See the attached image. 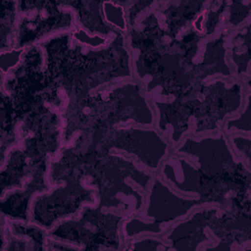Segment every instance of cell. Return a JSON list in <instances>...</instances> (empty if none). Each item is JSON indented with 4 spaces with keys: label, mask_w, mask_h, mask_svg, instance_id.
<instances>
[{
    "label": "cell",
    "mask_w": 251,
    "mask_h": 251,
    "mask_svg": "<svg viewBox=\"0 0 251 251\" xmlns=\"http://www.w3.org/2000/svg\"><path fill=\"white\" fill-rule=\"evenodd\" d=\"M108 6L105 4V2H102V14L104 15L105 20L120 28L121 30H126V19H125V10L124 7L120 5H116L113 2H107Z\"/></svg>",
    "instance_id": "6da1fadb"
},
{
    "label": "cell",
    "mask_w": 251,
    "mask_h": 251,
    "mask_svg": "<svg viewBox=\"0 0 251 251\" xmlns=\"http://www.w3.org/2000/svg\"><path fill=\"white\" fill-rule=\"evenodd\" d=\"M25 47L23 48H14L11 50H7V53H5L4 51H2L1 54V70L2 73H7L10 69L15 68L19 62L21 61V56L22 54L25 52Z\"/></svg>",
    "instance_id": "7a4b0ae2"
}]
</instances>
